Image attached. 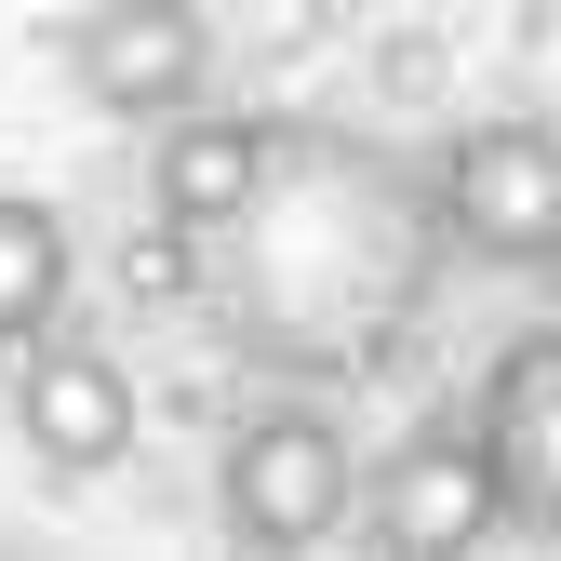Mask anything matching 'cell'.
Listing matches in <instances>:
<instances>
[{"label":"cell","mask_w":561,"mask_h":561,"mask_svg":"<svg viewBox=\"0 0 561 561\" xmlns=\"http://www.w3.org/2000/svg\"><path fill=\"white\" fill-rule=\"evenodd\" d=\"M67 81H81L94 121L161 134L174 107L215 94V14H201V0H94V14L67 27Z\"/></svg>","instance_id":"obj_6"},{"label":"cell","mask_w":561,"mask_h":561,"mask_svg":"<svg viewBox=\"0 0 561 561\" xmlns=\"http://www.w3.org/2000/svg\"><path fill=\"white\" fill-rule=\"evenodd\" d=\"M201 254H215L228 347L280 388L388 375L455 280L428 161H401L362 121H267V161L228 201V228H201Z\"/></svg>","instance_id":"obj_1"},{"label":"cell","mask_w":561,"mask_h":561,"mask_svg":"<svg viewBox=\"0 0 561 561\" xmlns=\"http://www.w3.org/2000/svg\"><path fill=\"white\" fill-rule=\"evenodd\" d=\"M67 321V215L41 187H0V362Z\"/></svg>","instance_id":"obj_9"},{"label":"cell","mask_w":561,"mask_h":561,"mask_svg":"<svg viewBox=\"0 0 561 561\" xmlns=\"http://www.w3.org/2000/svg\"><path fill=\"white\" fill-rule=\"evenodd\" d=\"M347 522H362L375 548H401V561H442V548L508 535V522H495V468H481V414H468V388L428 401V414H414V428L362 468Z\"/></svg>","instance_id":"obj_4"},{"label":"cell","mask_w":561,"mask_h":561,"mask_svg":"<svg viewBox=\"0 0 561 561\" xmlns=\"http://www.w3.org/2000/svg\"><path fill=\"white\" fill-rule=\"evenodd\" d=\"M267 161V121H228V107H174L161 121V161H148V201H161V228L201 241V228H228V201L254 187Z\"/></svg>","instance_id":"obj_8"},{"label":"cell","mask_w":561,"mask_h":561,"mask_svg":"<svg viewBox=\"0 0 561 561\" xmlns=\"http://www.w3.org/2000/svg\"><path fill=\"white\" fill-rule=\"evenodd\" d=\"M14 442H27L41 481H107L134 442H148V401H134L121 347L67 334V321L27 334V347H14Z\"/></svg>","instance_id":"obj_5"},{"label":"cell","mask_w":561,"mask_h":561,"mask_svg":"<svg viewBox=\"0 0 561 561\" xmlns=\"http://www.w3.org/2000/svg\"><path fill=\"white\" fill-rule=\"evenodd\" d=\"M428 201H442L455 267H481V280H561V121H535V107L455 121L442 161H428Z\"/></svg>","instance_id":"obj_3"},{"label":"cell","mask_w":561,"mask_h":561,"mask_svg":"<svg viewBox=\"0 0 561 561\" xmlns=\"http://www.w3.org/2000/svg\"><path fill=\"white\" fill-rule=\"evenodd\" d=\"M347 495H362V442H347L334 388H254L215 442V522L228 548H334Z\"/></svg>","instance_id":"obj_2"},{"label":"cell","mask_w":561,"mask_h":561,"mask_svg":"<svg viewBox=\"0 0 561 561\" xmlns=\"http://www.w3.org/2000/svg\"><path fill=\"white\" fill-rule=\"evenodd\" d=\"M468 414H481V468H495V522L561 548V321L508 334L481 362Z\"/></svg>","instance_id":"obj_7"}]
</instances>
